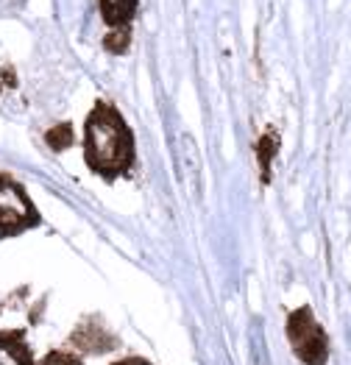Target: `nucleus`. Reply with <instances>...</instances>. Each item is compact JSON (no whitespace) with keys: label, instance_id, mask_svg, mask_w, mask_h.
<instances>
[{"label":"nucleus","instance_id":"3","mask_svg":"<svg viewBox=\"0 0 351 365\" xmlns=\"http://www.w3.org/2000/svg\"><path fill=\"white\" fill-rule=\"evenodd\" d=\"M288 343L304 365L329 363V337L310 307H298L288 315Z\"/></svg>","mask_w":351,"mask_h":365},{"label":"nucleus","instance_id":"5","mask_svg":"<svg viewBox=\"0 0 351 365\" xmlns=\"http://www.w3.org/2000/svg\"><path fill=\"white\" fill-rule=\"evenodd\" d=\"M137 3L140 0H98L101 6V17L112 31L131 29V20L137 14Z\"/></svg>","mask_w":351,"mask_h":365},{"label":"nucleus","instance_id":"10","mask_svg":"<svg viewBox=\"0 0 351 365\" xmlns=\"http://www.w3.org/2000/svg\"><path fill=\"white\" fill-rule=\"evenodd\" d=\"M112 365H151L148 360H143V357H123V360H117V363Z\"/></svg>","mask_w":351,"mask_h":365},{"label":"nucleus","instance_id":"1","mask_svg":"<svg viewBox=\"0 0 351 365\" xmlns=\"http://www.w3.org/2000/svg\"><path fill=\"white\" fill-rule=\"evenodd\" d=\"M84 162L106 182L128 176L134 168V134L123 115L106 101H98L84 123Z\"/></svg>","mask_w":351,"mask_h":365},{"label":"nucleus","instance_id":"6","mask_svg":"<svg viewBox=\"0 0 351 365\" xmlns=\"http://www.w3.org/2000/svg\"><path fill=\"white\" fill-rule=\"evenodd\" d=\"M257 148H260L257 156H260V168H263V182L268 184L270 182V162H273L276 148H279V137H276V131H265Z\"/></svg>","mask_w":351,"mask_h":365},{"label":"nucleus","instance_id":"8","mask_svg":"<svg viewBox=\"0 0 351 365\" xmlns=\"http://www.w3.org/2000/svg\"><path fill=\"white\" fill-rule=\"evenodd\" d=\"M128 39H131V29L109 31L106 39H103V45H106V51H112V53H126V51H128Z\"/></svg>","mask_w":351,"mask_h":365},{"label":"nucleus","instance_id":"4","mask_svg":"<svg viewBox=\"0 0 351 365\" xmlns=\"http://www.w3.org/2000/svg\"><path fill=\"white\" fill-rule=\"evenodd\" d=\"M0 365H36L26 332L20 329L0 332Z\"/></svg>","mask_w":351,"mask_h":365},{"label":"nucleus","instance_id":"7","mask_svg":"<svg viewBox=\"0 0 351 365\" xmlns=\"http://www.w3.org/2000/svg\"><path fill=\"white\" fill-rule=\"evenodd\" d=\"M48 145L54 148V151H64V148H70L73 145V125L70 123H61L56 128H51L48 131Z\"/></svg>","mask_w":351,"mask_h":365},{"label":"nucleus","instance_id":"2","mask_svg":"<svg viewBox=\"0 0 351 365\" xmlns=\"http://www.w3.org/2000/svg\"><path fill=\"white\" fill-rule=\"evenodd\" d=\"M39 210L34 207L26 187L9 173H0V240L20 237L39 226Z\"/></svg>","mask_w":351,"mask_h":365},{"label":"nucleus","instance_id":"9","mask_svg":"<svg viewBox=\"0 0 351 365\" xmlns=\"http://www.w3.org/2000/svg\"><path fill=\"white\" fill-rule=\"evenodd\" d=\"M36 365H84L76 354H67V351H51L48 357H42Z\"/></svg>","mask_w":351,"mask_h":365}]
</instances>
